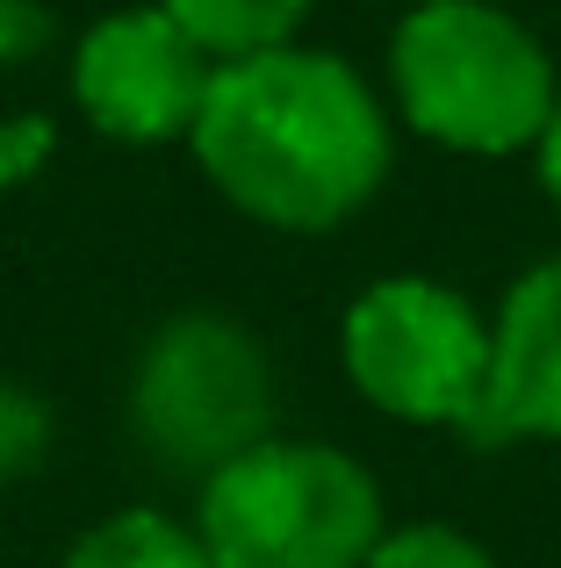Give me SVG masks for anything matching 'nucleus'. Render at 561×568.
<instances>
[{"mask_svg": "<svg viewBox=\"0 0 561 568\" xmlns=\"http://www.w3.org/2000/svg\"><path fill=\"white\" fill-rule=\"evenodd\" d=\"M216 65H238L259 51H288L295 29H303L309 0H159Z\"/></svg>", "mask_w": 561, "mask_h": 568, "instance_id": "obj_8", "label": "nucleus"}, {"mask_svg": "<svg viewBox=\"0 0 561 568\" xmlns=\"http://www.w3.org/2000/svg\"><path fill=\"white\" fill-rule=\"evenodd\" d=\"M216 58L173 22L166 8L101 14L72 51V101L115 144H173L195 130L210 101Z\"/></svg>", "mask_w": 561, "mask_h": 568, "instance_id": "obj_6", "label": "nucleus"}, {"mask_svg": "<svg viewBox=\"0 0 561 568\" xmlns=\"http://www.w3.org/2000/svg\"><path fill=\"white\" fill-rule=\"evenodd\" d=\"M58 37V14L43 0H0V65H29Z\"/></svg>", "mask_w": 561, "mask_h": 568, "instance_id": "obj_13", "label": "nucleus"}, {"mask_svg": "<svg viewBox=\"0 0 561 568\" xmlns=\"http://www.w3.org/2000/svg\"><path fill=\"white\" fill-rule=\"evenodd\" d=\"M367 568H497L490 547H476L468 532L439 526V518H418V526H389L381 547L367 555Z\"/></svg>", "mask_w": 561, "mask_h": 568, "instance_id": "obj_10", "label": "nucleus"}, {"mask_svg": "<svg viewBox=\"0 0 561 568\" xmlns=\"http://www.w3.org/2000/svg\"><path fill=\"white\" fill-rule=\"evenodd\" d=\"M381 489L346 446L259 439L202 483L195 540L210 568H367L381 547Z\"/></svg>", "mask_w": 561, "mask_h": 568, "instance_id": "obj_3", "label": "nucleus"}, {"mask_svg": "<svg viewBox=\"0 0 561 568\" xmlns=\"http://www.w3.org/2000/svg\"><path fill=\"white\" fill-rule=\"evenodd\" d=\"M338 361L381 417L468 432L490 382V324L461 288L432 274H381L353 295Z\"/></svg>", "mask_w": 561, "mask_h": 568, "instance_id": "obj_5", "label": "nucleus"}, {"mask_svg": "<svg viewBox=\"0 0 561 568\" xmlns=\"http://www.w3.org/2000/svg\"><path fill=\"white\" fill-rule=\"evenodd\" d=\"M51 144H58L51 115H8V123H0V187L37 181L43 159H51Z\"/></svg>", "mask_w": 561, "mask_h": 568, "instance_id": "obj_12", "label": "nucleus"}, {"mask_svg": "<svg viewBox=\"0 0 561 568\" xmlns=\"http://www.w3.org/2000/svg\"><path fill=\"white\" fill-rule=\"evenodd\" d=\"M476 446L561 439V252L526 266L490 317V382L468 425Z\"/></svg>", "mask_w": 561, "mask_h": 568, "instance_id": "obj_7", "label": "nucleus"}, {"mask_svg": "<svg viewBox=\"0 0 561 568\" xmlns=\"http://www.w3.org/2000/svg\"><path fill=\"white\" fill-rule=\"evenodd\" d=\"M65 568H210V555H202L195 526L152 511V504H130V511L86 526L72 540Z\"/></svg>", "mask_w": 561, "mask_h": 568, "instance_id": "obj_9", "label": "nucleus"}, {"mask_svg": "<svg viewBox=\"0 0 561 568\" xmlns=\"http://www.w3.org/2000/svg\"><path fill=\"white\" fill-rule=\"evenodd\" d=\"M51 446V410L29 396L22 382H0V483L29 475Z\"/></svg>", "mask_w": 561, "mask_h": 568, "instance_id": "obj_11", "label": "nucleus"}, {"mask_svg": "<svg viewBox=\"0 0 561 568\" xmlns=\"http://www.w3.org/2000/svg\"><path fill=\"white\" fill-rule=\"evenodd\" d=\"M396 115L468 159L540 144L561 80L533 29L497 0H418L389 37Z\"/></svg>", "mask_w": 561, "mask_h": 568, "instance_id": "obj_2", "label": "nucleus"}, {"mask_svg": "<svg viewBox=\"0 0 561 568\" xmlns=\"http://www.w3.org/2000/svg\"><path fill=\"white\" fill-rule=\"evenodd\" d=\"M187 144L238 216L295 237L360 216L396 159L381 94L338 51L309 43L216 65Z\"/></svg>", "mask_w": 561, "mask_h": 568, "instance_id": "obj_1", "label": "nucleus"}, {"mask_svg": "<svg viewBox=\"0 0 561 568\" xmlns=\"http://www.w3.org/2000/svg\"><path fill=\"white\" fill-rule=\"evenodd\" d=\"M130 425L159 468L210 483L224 460L274 439V367L238 317L187 310L159 324L130 375Z\"/></svg>", "mask_w": 561, "mask_h": 568, "instance_id": "obj_4", "label": "nucleus"}, {"mask_svg": "<svg viewBox=\"0 0 561 568\" xmlns=\"http://www.w3.org/2000/svg\"><path fill=\"white\" fill-rule=\"evenodd\" d=\"M540 187L554 194V209H561V101H554V115H548V130H540Z\"/></svg>", "mask_w": 561, "mask_h": 568, "instance_id": "obj_14", "label": "nucleus"}]
</instances>
